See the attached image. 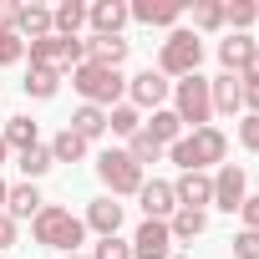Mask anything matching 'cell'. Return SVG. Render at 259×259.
<instances>
[{"label": "cell", "instance_id": "obj_10", "mask_svg": "<svg viewBox=\"0 0 259 259\" xmlns=\"http://www.w3.org/2000/svg\"><path fill=\"white\" fill-rule=\"evenodd\" d=\"M254 56H259V41H254L249 31H229V36L219 41V66H224L229 76H239Z\"/></svg>", "mask_w": 259, "mask_h": 259}, {"label": "cell", "instance_id": "obj_4", "mask_svg": "<svg viewBox=\"0 0 259 259\" xmlns=\"http://www.w3.org/2000/svg\"><path fill=\"white\" fill-rule=\"evenodd\" d=\"M173 112L178 122L188 127V133H198V127H213V97H208V76H183L173 81Z\"/></svg>", "mask_w": 259, "mask_h": 259}, {"label": "cell", "instance_id": "obj_31", "mask_svg": "<svg viewBox=\"0 0 259 259\" xmlns=\"http://www.w3.org/2000/svg\"><path fill=\"white\" fill-rule=\"evenodd\" d=\"M219 26H224V6H219V0H198V6H193V36L219 31Z\"/></svg>", "mask_w": 259, "mask_h": 259}, {"label": "cell", "instance_id": "obj_25", "mask_svg": "<svg viewBox=\"0 0 259 259\" xmlns=\"http://www.w3.org/2000/svg\"><path fill=\"white\" fill-rule=\"evenodd\" d=\"M0 138H6V148H16V153H31V148L41 143V127H36L31 117H11Z\"/></svg>", "mask_w": 259, "mask_h": 259}, {"label": "cell", "instance_id": "obj_33", "mask_svg": "<svg viewBox=\"0 0 259 259\" xmlns=\"http://www.w3.org/2000/svg\"><path fill=\"white\" fill-rule=\"evenodd\" d=\"M21 56H26V41L16 31H0V66H16Z\"/></svg>", "mask_w": 259, "mask_h": 259}, {"label": "cell", "instance_id": "obj_2", "mask_svg": "<svg viewBox=\"0 0 259 259\" xmlns=\"http://www.w3.org/2000/svg\"><path fill=\"white\" fill-rule=\"evenodd\" d=\"M31 234H36V244H46V249H61V254H81L87 224H81L71 208H61V203H46V208L31 219Z\"/></svg>", "mask_w": 259, "mask_h": 259}, {"label": "cell", "instance_id": "obj_20", "mask_svg": "<svg viewBox=\"0 0 259 259\" xmlns=\"http://www.w3.org/2000/svg\"><path fill=\"white\" fill-rule=\"evenodd\" d=\"M143 133L153 138V143H163V148H173L178 138H183V122H178V112L173 107H158L148 122H143Z\"/></svg>", "mask_w": 259, "mask_h": 259}, {"label": "cell", "instance_id": "obj_41", "mask_svg": "<svg viewBox=\"0 0 259 259\" xmlns=\"http://www.w3.org/2000/svg\"><path fill=\"white\" fill-rule=\"evenodd\" d=\"M6 193H11V183H6V178H0V213H6Z\"/></svg>", "mask_w": 259, "mask_h": 259}, {"label": "cell", "instance_id": "obj_1", "mask_svg": "<svg viewBox=\"0 0 259 259\" xmlns=\"http://www.w3.org/2000/svg\"><path fill=\"white\" fill-rule=\"evenodd\" d=\"M224 153H229V138L219 127H198V133H183L168 158L183 168V173H208V168H224Z\"/></svg>", "mask_w": 259, "mask_h": 259}, {"label": "cell", "instance_id": "obj_40", "mask_svg": "<svg viewBox=\"0 0 259 259\" xmlns=\"http://www.w3.org/2000/svg\"><path fill=\"white\" fill-rule=\"evenodd\" d=\"M239 81H259V56H254V61H249L244 71H239Z\"/></svg>", "mask_w": 259, "mask_h": 259}, {"label": "cell", "instance_id": "obj_22", "mask_svg": "<svg viewBox=\"0 0 259 259\" xmlns=\"http://www.w3.org/2000/svg\"><path fill=\"white\" fill-rule=\"evenodd\" d=\"M66 127H71V133H76L81 143H92V138H102V133H107V112H102V107H87V102H81V107L71 112V122H66Z\"/></svg>", "mask_w": 259, "mask_h": 259}, {"label": "cell", "instance_id": "obj_36", "mask_svg": "<svg viewBox=\"0 0 259 259\" xmlns=\"http://www.w3.org/2000/svg\"><path fill=\"white\" fill-rule=\"evenodd\" d=\"M239 213H244V229H259V193H249Z\"/></svg>", "mask_w": 259, "mask_h": 259}, {"label": "cell", "instance_id": "obj_32", "mask_svg": "<svg viewBox=\"0 0 259 259\" xmlns=\"http://www.w3.org/2000/svg\"><path fill=\"white\" fill-rule=\"evenodd\" d=\"M87 259H133V239H117V234L112 239H97Z\"/></svg>", "mask_w": 259, "mask_h": 259}, {"label": "cell", "instance_id": "obj_14", "mask_svg": "<svg viewBox=\"0 0 259 259\" xmlns=\"http://www.w3.org/2000/svg\"><path fill=\"white\" fill-rule=\"evenodd\" d=\"M183 6L178 0H138V6H127V21H138V26H178Z\"/></svg>", "mask_w": 259, "mask_h": 259}, {"label": "cell", "instance_id": "obj_28", "mask_svg": "<svg viewBox=\"0 0 259 259\" xmlns=\"http://www.w3.org/2000/svg\"><path fill=\"white\" fill-rule=\"evenodd\" d=\"M16 168L26 173V183H36V178H46V173H51V148H41V143H36L31 153H21V158H16Z\"/></svg>", "mask_w": 259, "mask_h": 259}, {"label": "cell", "instance_id": "obj_27", "mask_svg": "<svg viewBox=\"0 0 259 259\" xmlns=\"http://www.w3.org/2000/svg\"><path fill=\"white\" fill-rule=\"evenodd\" d=\"M81 158H87V143L71 133V127H61L51 138V163H81Z\"/></svg>", "mask_w": 259, "mask_h": 259}, {"label": "cell", "instance_id": "obj_39", "mask_svg": "<svg viewBox=\"0 0 259 259\" xmlns=\"http://www.w3.org/2000/svg\"><path fill=\"white\" fill-rule=\"evenodd\" d=\"M16 11H21V6H11V0H0V31H16Z\"/></svg>", "mask_w": 259, "mask_h": 259}, {"label": "cell", "instance_id": "obj_23", "mask_svg": "<svg viewBox=\"0 0 259 259\" xmlns=\"http://www.w3.org/2000/svg\"><path fill=\"white\" fill-rule=\"evenodd\" d=\"M81 26H87V6L81 0H61L51 11V36H76Z\"/></svg>", "mask_w": 259, "mask_h": 259}, {"label": "cell", "instance_id": "obj_9", "mask_svg": "<svg viewBox=\"0 0 259 259\" xmlns=\"http://www.w3.org/2000/svg\"><path fill=\"white\" fill-rule=\"evenodd\" d=\"M168 254H173V234H168V224L143 219L138 234H133V259H168Z\"/></svg>", "mask_w": 259, "mask_h": 259}, {"label": "cell", "instance_id": "obj_8", "mask_svg": "<svg viewBox=\"0 0 259 259\" xmlns=\"http://www.w3.org/2000/svg\"><path fill=\"white\" fill-rule=\"evenodd\" d=\"M244 198H249V173H244L239 163H224V168L213 173V208L239 213V208H244Z\"/></svg>", "mask_w": 259, "mask_h": 259}, {"label": "cell", "instance_id": "obj_30", "mask_svg": "<svg viewBox=\"0 0 259 259\" xmlns=\"http://www.w3.org/2000/svg\"><path fill=\"white\" fill-rule=\"evenodd\" d=\"M254 21H259V6H254V0H229V6H224V26L249 31Z\"/></svg>", "mask_w": 259, "mask_h": 259}, {"label": "cell", "instance_id": "obj_16", "mask_svg": "<svg viewBox=\"0 0 259 259\" xmlns=\"http://www.w3.org/2000/svg\"><path fill=\"white\" fill-rule=\"evenodd\" d=\"M208 97H213V112H219V117H234V112L244 107V81L229 76V71H219V76L208 81Z\"/></svg>", "mask_w": 259, "mask_h": 259}, {"label": "cell", "instance_id": "obj_5", "mask_svg": "<svg viewBox=\"0 0 259 259\" xmlns=\"http://www.w3.org/2000/svg\"><path fill=\"white\" fill-rule=\"evenodd\" d=\"M97 178L107 183V198H138V188L148 183V173L127 158V148H107L97 158Z\"/></svg>", "mask_w": 259, "mask_h": 259}, {"label": "cell", "instance_id": "obj_18", "mask_svg": "<svg viewBox=\"0 0 259 259\" xmlns=\"http://www.w3.org/2000/svg\"><path fill=\"white\" fill-rule=\"evenodd\" d=\"M16 36L21 41H41V36H51V6H21L16 11Z\"/></svg>", "mask_w": 259, "mask_h": 259}, {"label": "cell", "instance_id": "obj_6", "mask_svg": "<svg viewBox=\"0 0 259 259\" xmlns=\"http://www.w3.org/2000/svg\"><path fill=\"white\" fill-rule=\"evenodd\" d=\"M198 61H203V41H198L193 31L173 26V31H168V41H163V51H158V71L183 81V76H193V71H198Z\"/></svg>", "mask_w": 259, "mask_h": 259}, {"label": "cell", "instance_id": "obj_11", "mask_svg": "<svg viewBox=\"0 0 259 259\" xmlns=\"http://www.w3.org/2000/svg\"><path fill=\"white\" fill-rule=\"evenodd\" d=\"M173 198H178V208H198L203 213L213 203V173H178Z\"/></svg>", "mask_w": 259, "mask_h": 259}, {"label": "cell", "instance_id": "obj_17", "mask_svg": "<svg viewBox=\"0 0 259 259\" xmlns=\"http://www.w3.org/2000/svg\"><path fill=\"white\" fill-rule=\"evenodd\" d=\"M127 51H133V41H122V36H87V61H97V66H122L127 61Z\"/></svg>", "mask_w": 259, "mask_h": 259}, {"label": "cell", "instance_id": "obj_12", "mask_svg": "<svg viewBox=\"0 0 259 259\" xmlns=\"http://www.w3.org/2000/svg\"><path fill=\"white\" fill-rule=\"evenodd\" d=\"M138 203H143V213H148V219H158V224H168V219L178 213L173 183H163V178H148V183L138 188Z\"/></svg>", "mask_w": 259, "mask_h": 259}, {"label": "cell", "instance_id": "obj_34", "mask_svg": "<svg viewBox=\"0 0 259 259\" xmlns=\"http://www.w3.org/2000/svg\"><path fill=\"white\" fill-rule=\"evenodd\" d=\"M234 259H259V229H239L234 234Z\"/></svg>", "mask_w": 259, "mask_h": 259}, {"label": "cell", "instance_id": "obj_29", "mask_svg": "<svg viewBox=\"0 0 259 259\" xmlns=\"http://www.w3.org/2000/svg\"><path fill=\"white\" fill-rule=\"evenodd\" d=\"M163 153H168V148H163V143H153L148 133H138V138H127V158H133L138 168H148V163H158Z\"/></svg>", "mask_w": 259, "mask_h": 259}, {"label": "cell", "instance_id": "obj_3", "mask_svg": "<svg viewBox=\"0 0 259 259\" xmlns=\"http://www.w3.org/2000/svg\"><path fill=\"white\" fill-rule=\"evenodd\" d=\"M71 87L81 92L87 107H102V112H112V107L127 97V76L112 71V66H97V61H81V66L71 71Z\"/></svg>", "mask_w": 259, "mask_h": 259}, {"label": "cell", "instance_id": "obj_38", "mask_svg": "<svg viewBox=\"0 0 259 259\" xmlns=\"http://www.w3.org/2000/svg\"><path fill=\"white\" fill-rule=\"evenodd\" d=\"M244 107L249 117H259V81H244Z\"/></svg>", "mask_w": 259, "mask_h": 259}, {"label": "cell", "instance_id": "obj_43", "mask_svg": "<svg viewBox=\"0 0 259 259\" xmlns=\"http://www.w3.org/2000/svg\"><path fill=\"white\" fill-rule=\"evenodd\" d=\"M61 259H87V254H61Z\"/></svg>", "mask_w": 259, "mask_h": 259}, {"label": "cell", "instance_id": "obj_15", "mask_svg": "<svg viewBox=\"0 0 259 259\" xmlns=\"http://www.w3.org/2000/svg\"><path fill=\"white\" fill-rule=\"evenodd\" d=\"M87 21H92V36H122L127 6L122 0H97V6H87Z\"/></svg>", "mask_w": 259, "mask_h": 259}, {"label": "cell", "instance_id": "obj_21", "mask_svg": "<svg viewBox=\"0 0 259 259\" xmlns=\"http://www.w3.org/2000/svg\"><path fill=\"white\" fill-rule=\"evenodd\" d=\"M203 229H208V213H198V208H178V213L168 219V234H173V244H193Z\"/></svg>", "mask_w": 259, "mask_h": 259}, {"label": "cell", "instance_id": "obj_37", "mask_svg": "<svg viewBox=\"0 0 259 259\" xmlns=\"http://www.w3.org/2000/svg\"><path fill=\"white\" fill-rule=\"evenodd\" d=\"M11 244H16V219L0 213V249H11Z\"/></svg>", "mask_w": 259, "mask_h": 259}, {"label": "cell", "instance_id": "obj_35", "mask_svg": "<svg viewBox=\"0 0 259 259\" xmlns=\"http://www.w3.org/2000/svg\"><path fill=\"white\" fill-rule=\"evenodd\" d=\"M239 148L244 153H259V117H249V112L239 117Z\"/></svg>", "mask_w": 259, "mask_h": 259}, {"label": "cell", "instance_id": "obj_24", "mask_svg": "<svg viewBox=\"0 0 259 259\" xmlns=\"http://www.w3.org/2000/svg\"><path fill=\"white\" fill-rule=\"evenodd\" d=\"M21 87H26V97H36V102H51V97H56V87H61V71H56V66H31Z\"/></svg>", "mask_w": 259, "mask_h": 259}, {"label": "cell", "instance_id": "obj_13", "mask_svg": "<svg viewBox=\"0 0 259 259\" xmlns=\"http://www.w3.org/2000/svg\"><path fill=\"white\" fill-rule=\"evenodd\" d=\"M81 224H87L97 239H112V234L122 229V203L102 193V198H92V203H87V219H81Z\"/></svg>", "mask_w": 259, "mask_h": 259}, {"label": "cell", "instance_id": "obj_19", "mask_svg": "<svg viewBox=\"0 0 259 259\" xmlns=\"http://www.w3.org/2000/svg\"><path fill=\"white\" fill-rule=\"evenodd\" d=\"M41 208H46V198H41V188H36V183H16V188L6 193V213H11L16 224H21V219H36Z\"/></svg>", "mask_w": 259, "mask_h": 259}, {"label": "cell", "instance_id": "obj_42", "mask_svg": "<svg viewBox=\"0 0 259 259\" xmlns=\"http://www.w3.org/2000/svg\"><path fill=\"white\" fill-rule=\"evenodd\" d=\"M6 153H11V148H6V138H0V163H6Z\"/></svg>", "mask_w": 259, "mask_h": 259}, {"label": "cell", "instance_id": "obj_26", "mask_svg": "<svg viewBox=\"0 0 259 259\" xmlns=\"http://www.w3.org/2000/svg\"><path fill=\"white\" fill-rule=\"evenodd\" d=\"M107 133H117V138H138V133H143V112H138L133 102H117V107L107 112Z\"/></svg>", "mask_w": 259, "mask_h": 259}, {"label": "cell", "instance_id": "obj_7", "mask_svg": "<svg viewBox=\"0 0 259 259\" xmlns=\"http://www.w3.org/2000/svg\"><path fill=\"white\" fill-rule=\"evenodd\" d=\"M168 97H173V81H168L158 66H148V71H138V76H127V102H133L138 112H158Z\"/></svg>", "mask_w": 259, "mask_h": 259}]
</instances>
